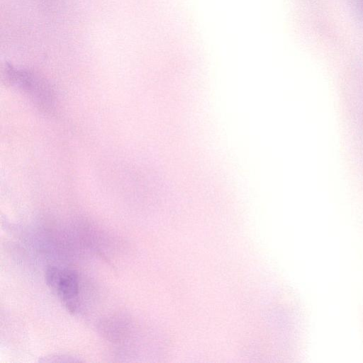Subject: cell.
Returning a JSON list of instances; mask_svg holds the SVG:
<instances>
[{
  "label": "cell",
  "mask_w": 363,
  "mask_h": 363,
  "mask_svg": "<svg viewBox=\"0 0 363 363\" xmlns=\"http://www.w3.org/2000/svg\"><path fill=\"white\" fill-rule=\"evenodd\" d=\"M40 362H76L78 360H75L74 359H72V357H70L69 355H59L57 354L55 356L50 355V357H43Z\"/></svg>",
  "instance_id": "3957f363"
},
{
  "label": "cell",
  "mask_w": 363,
  "mask_h": 363,
  "mask_svg": "<svg viewBox=\"0 0 363 363\" xmlns=\"http://www.w3.org/2000/svg\"><path fill=\"white\" fill-rule=\"evenodd\" d=\"M354 5L359 16L363 18V0H354Z\"/></svg>",
  "instance_id": "277c9868"
},
{
  "label": "cell",
  "mask_w": 363,
  "mask_h": 363,
  "mask_svg": "<svg viewBox=\"0 0 363 363\" xmlns=\"http://www.w3.org/2000/svg\"><path fill=\"white\" fill-rule=\"evenodd\" d=\"M67 311L75 314L79 308V277L76 271L62 269L60 278L52 289Z\"/></svg>",
  "instance_id": "7a4b0ae2"
},
{
  "label": "cell",
  "mask_w": 363,
  "mask_h": 363,
  "mask_svg": "<svg viewBox=\"0 0 363 363\" xmlns=\"http://www.w3.org/2000/svg\"><path fill=\"white\" fill-rule=\"evenodd\" d=\"M6 81L27 94L41 111L51 112L55 106V94L50 85L43 78L26 69L6 65Z\"/></svg>",
  "instance_id": "6da1fadb"
}]
</instances>
